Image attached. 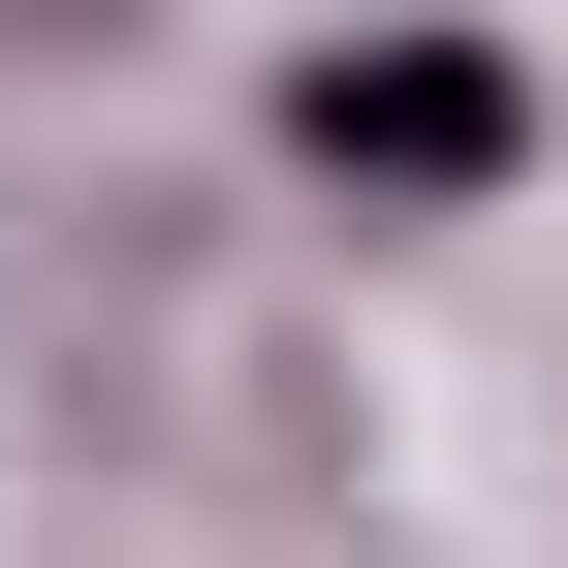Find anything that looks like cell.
<instances>
[{
    "label": "cell",
    "instance_id": "1",
    "mask_svg": "<svg viewBox=\"0 0 568 568\" xmlns=\"http://www.w3.org/2000/svg\"><path fill=\"white\" fill-rule=\"evenodd\" d=\"M316 159H379V190H506V63H316Z\"/></svg>",
    "mask_w": 568,
    "mask_h": 568
}]
</instances>
